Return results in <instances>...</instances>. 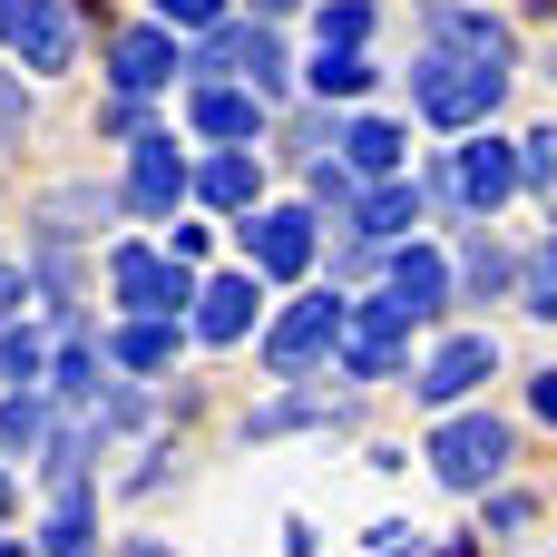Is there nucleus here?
Masks as SVG:
<instances>
[{"mask_svg": "<svg viewBox=\"0 0 557 557\" xmlns=\"http://www.w3.org/2000/svg\"><path fill=\"white\" fill-rule=\"evenodd\" d=\"M499 88H509V78L470 69V59H460V49H441V39H431V49H421V69H411V98H421V117H431V127H480V117L499 108Z\"/></svg>", "mask_w": 557, "mask_h": 557, "instance_id": "1", "label": "nucleus"}, {"mask_svg": "<svg viewBox=\"0 0 557 557\" xmlns=\"http://www.w3.org/2000/svg\"><path fill=\"white\" fill-rule=\"evenodd\" d=\"M431 470H441V490H490V480L509 470V431H499L490 411L441 421V431H431Z\"/></svg>", "mask_w": 557, "mask_h": 557, "instance_id": "2", "label": "nucleus"}, {"mask_svg": "<svg viewBox=\"0 0 557 557\" xmlns=\"http://www.w3.org/2000/svg\"><path fill=\"white\" fill-rule=\"evenodd\" d=\"M117 304L127 313H147V323H176L186 304H196V284H186V264H166V255H147V245H117Z\"/></svg>", "mask_w": 557, "mask_h": 557, "instance_id": "3", "label": "nucleus"}, {"mask_svg": "<svg viewBox=\"0 0 557 557\" xmlns=\"http://www.w3.org/2000/svg\"><path fill=\"white\" fill-rule=\"evenodd\" d=\"M401 343H411V323H401L382 294H372L362 313H343V333H333V352H343L352 382H392V372H401Z\"/></svg>", "mask_w": 557, "mask_h": 557, "instance_id": "4", "label": "nucleus"}, {"mask_svg": "<svg viewBox=\"0 0 557 557\" xmlns=\"http://www.w3.org/2000/svg\"><path fill=\"white\" fill-rule=\"evenodd\" d=\"M0 49L20 69H69L78 59V29H69L59 0H0Z\"/></svg>", "mask_w": 557, "mask_h": 557, "instance_id": "5", "label": "nucleus"}, {"mask_svg": "<svg viewBox=\"0 0 557 557\" xmlns=\"http://www.w3.org/2000/svg\"><path fill=\"white\" fill-rule=\"evenodd\" d=\"M333 333H343V304H333V294H313V304H294V313L264 333V362L294 382V372H313V362L333 352Z\"/></svg>", "mask_w": 557, "mask_h": 557, "instance_id": "6", "label": "nucleus"}, {"mask_svg": "<svg viewBox=\"0 0 557 557\" xmlns=\"http://www.w3.org/2000/svg\"><path fill=\"white\" fill-rule=\"evenodd\" d=\"M490 372H499V343H490V333H450V343L431 352V372H421L411 392H421V401L441 411V401H470V392H480Z\"/></svg>", "mask_w": 557, "mask_h": 557, "instance_id": "7", "label": "nucleus"}, {"mask_svg": "<svg viewBox=\"0 0 557 557\" xmlns=\"http://www.w3.org/2000/svg\"><path fill=\"white\" fill-rule=\"evenodd\" d=\"M245 255H255V274H304L313 264V215L304 206H264L245 225Z\"/></svg>", "mask_w": 557, "mask_h": 557, "instance_id": "8", "label": "nucleus"}, {"mask_svg": "<svg viewBox=\"0 0 557 557\" xmlns=\"http://www.w3.org/2000/svg\"><path fill=\"white\" fill-rule=\"evenodd\" d=\"M196 176H186V157H176V137H137V166H127V206L137 215H176V196H186Z\"/></svg>", "mask_w": 557, "mask_h": 557, "instance_id": "9", "label": "nucleus"}, {"mask_svg": "<svg viewBox=\"0 0 557 557\" xmlns=\"http://www.w3.org/2000/svg\"><path fill=\"white\" fill-rule=\"evenodd\" d=\"M196 69H245V78H255V98H274V88H284V49H274L264 29H206Z\"/></svg>", "mask_w": 557, "mask_h": 557, "instance_id": "10", "label": "nucleus"}, {"mask_svg": "<svg viewBox=\"0 0 557 557\" xmlns=\"http://www.w3.org/2000/svg\"><path fill=\"white\" fill-rule=\"evenodd\" d=\"M441 294H450V264H441L431 245H401V255H392V284H382V304H392L401 323H421V313H441Z\"/></svg>", "mask_w": 557, "mask_h": 557, "instance_id": "11", "label": "nucleus"}, {"mask_svg": "<svg viewBox=\"0 0 557 557\" xmlns=\"http://www.w3.org/2000/svg\"><path fill=\"white\" fill-rule=\"evenodd\" d=\"M245 333H255V274L196 284V343H245Z\"/></svg>", "mask_w": 557, "mask_h": 557, "instance_id": "12", "label": "nucleus"}, {"mask_svg": "<svg viewBox=\"0 0 557 557\" xmlns=\"http://www.w3.org/2000/svg\"><path fill=\"white\" fill-rule=\"evenodd\" d=\"M108 78H117V88H166V78H176V29H127V39L108 49Z\"/></svg>", "mask_w": 557, "mask_h": 557, "instance_id": "13", "label": "nucleus"}, {"mask_svg": "<svg viewBox=\"0 0 557 557\" xmlns=\"http://www.w3.org/2000/svg\"><path fill=\"white\" fill-rule=\"evenodd\" d=\"M509 186H519V147H509V137H470V147H460V196L490 215Z\"/></svg>", "mask_w": 557, "mask_h": 557, "instance_id": "14", "label": "nucleus"}, {"mask_svg": "<svg viewBox=\"0 0 557 557\" xmlns=\"http://www.w3.org/2000/svg\"><path fill=\"white\" fill-rule=\"evenodd\" d=\"M441 49H460L470 69H490V78H509V29H499L490 10H441Z\"/></svg>", "mask_w": 557, "mask_h": 557, "instance_id": "15", "label": "nucleus"}, {"mask_svg": "<svg viewBox=\"0 0 557 557\" xmlns=\"http://www.w3.org/2000/svg\"><path fill=\"white\" fill-rule=\"evenodd\" d=\"M196 127L235 147V137H255V127H264V98H255V88H196Z\"/></svg>", "mask_w": 557, "mask_h": 557, "instance_id": "16", "label": "nucleus"}, {"mask_svg": "<svg viewBox=\"0 0 557 557\" xmlns=\"http://www.w3.org/2000/svg\"><path fill=\"white\" fill-rule=\"evenodd\" d=\"M343 157L392 186V176H401V127H392V117H352V127H343Z\"/></svg>", "mask_w": 557, "mask_h": 557, "instance_id": "17", "label": "nucleus"}, {"mask_svg": "<svg viewBox=\"0 0 557 557\" xmlns=\"http://www.w3.org/2000/svg\"><path fill=\"white\" fill-rule=\"evenodd\" d=\"M352 225H362L372 245H392V235H411V225H421V186H401V176H392L382 196H362V206H352Z\"/></svg>", "mask_w": 557, "mask_h": 557, "instance_id": "18", "label": "nucleus"}, {"mask_svg": "<svg viewBox=\"0 0 557 557\" xmlns=\"http://www.w3.org/2000/svg\"><path fill=\"white\" fill-rule=\"evenodd\" d=\"M196 196H206V206H225V215H245V206H255V157H245V147H225V157L196 176Z\"/></svg>", "mask_w": 557, "mask_h": 557, "instance_id": "19", "label": "nucleus"}, {"mask_svg": "<svg viewBox=\"0 0 557 557\" xmlns=\"http://www.w3.org/2000/svg\"><path fill=\"white\" fill-rule=\"evenodd\" d=\"M88 529H98L88 490H59V509H49V557H88Z\"/></svg>", "mask_w": 557, "mask_h": 557, "instance_id": "20", "label": "nucleus"}, {"mask_svg": "<svg viewBox=\"0 0 557 557\" xmlns=\"http://www.w3.org/2000/svg\"><path fill=\"white\" fill-rule=\"evenodd\" d=\"M313 88H323V98H362V88H372V59H362V49H323V59H313Z\"/></svg>", "mask_w": 557, "mask_h": 557, "instance_id": "21", "label": "nucleus"}, {"mask_svg": "<svg viewBox=\"0 0 557 557\" xmlns=\"http://www.w3.org/2000/svg\"><path fill=\"white\" fill-rule=\"evenodd\" d=\"M166 352H176V323H127V333H117V362H127V372H157Z\"/></svg>", "mask_w": 557, "mask_h": 557, "instance_id": "22", "label": "nucleus"}, {"mask_svg": "<svg viewBox=\"0 0 557 557\" xmlns=\"http://www.w3.org/2000/svg\"><path fill=\"white\" fill-rule=\"evenodd\" d=\"M39 431H49V411H39L29 392H20V401H0V450H10V460H29V450H39Z\"/></svg>", "mask_w": 557, "mask_h": 557, "instance_id": "23", "label": "nucleus"}, {"mask_svg": "<svg viewBox=\"0 0 557 557\" xmlns=\"http://www.w3.org/2000/svg\"><path fill=\"white\" fill-rule=\"evenodd\" d=\"M372 29V0H323V49H362Z\"/></svg>", "mask_w": 557, "mask_h": 557, "instance_id": "24", "label": "nucleus"}, {"mask_svg": "<svg viewBox=\"0 0 557 557\" xmlns=\"http://www.w3.org/2000/svg\"><path fill=\"white\" fill-rule=\"evenodd\" d=\"M304 421H333V401H313V392H294V401H274V411H255V441H274V431H304Z\"/></svg>", "mask_w": 557, "mask_h": 557, "instance_id": "25", "label": "nucleus"}, {"mask_svg": "<svg viewBox=\"0 0 557 557\" xmlns=\"http://www.w3.org/2000/svg\"><path fill=\"white\" fill-rule=\"evenodd\" d=\"M519 294H529V313H548V323H557V235L539 245V255H529V274H519Z\"/></svg>", "mask_w": 557, "mask_h": 557, "instance_id": "26", "label": "nucleus"}, {"mask_svg": "<svg viewBox=\"0 0 557 557\" xmlns=\"http://www.w3.org/2000/svg\"><path fill=\"white\" fill-rule=\"evenodd\" d=\"M519 176L557 196V127H539V137H519Z\"/></svg>", "mask_w": 557, "mask_h": 557, "instance_id": "27", "label": "nucleus"}, {"mask_svg": "<svg viewBox=\"0 0 557 557\" xmlns=\"http://www.w3.org/2000/svg\"><path fill=\"white\" fill-rule=\"evenodd\" d=\"M460 274H470L480 294H499V284H509V255H499L490 235H470V255H460Z\"/></svg>", "mask_w": 557, "mask_h": 557, "instance_id": "28", "label": "nucleus"}, {"mask_svg": "<svg viewBox=\"0 0 557 557\" xmlns=\"http://www.w3.org/2000/svg\"><path fill=\"white\" fill-rule=\"evenodd\" d=\"M0 372H10V382H39V333L10 323V333H0Z\"/></svg>", "mask_w": 557, "mask_h": 557, "instance_id": "29", "label": "nucleus"}, {"mask_svg": "<svg viewBox=\"0 0 557 557\" xmlns=\"http://www.w3.org/2000/svg\"><path fill=\"white\" fill-rule=\"evenodd\" d=\"M20 127H29V88L20 69H0V147H20Z\"/></svg>", "mask_w": 557, "mask_h": 557, "instance_id": "30", "label": "nucleus"}, {"mask_svg": "<svg viewBox=\"0 0 557 557\" xmlns=\"http://www.w3.org/2000/svg\"><path fill=\"white\" fill-rule=\"evenodd\" d=\"M157 20H166V29H215L225 0H157Z\"/></svg>", "mask_w": 557, "mask_h": 557, "instance_id": "31", "label": "nucleus"}, {"mask_svg": "<svg viewBox=\"0 0 557 557\" xmlns=\"http://www.w3.org/2000/svg\"><path fill=\"white\" fill-rule=\"evenodd\" d=\"M313 206H333V215H352L362 196H352V176H343V166H313Z\"/></svg>", "mask_w": 557, "mask_h": 557, "instance_id": "32", "label": "nucleus"}, {"mask_svg": "<svg viewBox=\"0 0 557 557\" xmlns=\"http://www.w3.org/2000/svg\"><path fill=\"white\" fill-rule=\"evenodd\" d=\"M529 401H539V421H557V372H539V392H529Z\"/></svg>", "mask_w": 557, "mask_h": 557, "instance_id": "33", "label": "nucleus"}, {"mask_svg": "<svg viewBox=\"0 0 557 557\" xmlns=\"http://www.w3.org/2000/svg\"><path fill=\"white\" fill-rule=\"evenodd\" d=\"M10 304H20V274H10V264H0V313H10Z\"/></svg>", "mask_w": 557, "mask_h": 557, "instance_id": "34", "label": "nucleus"}, {"mask_svg": "<svg viewBox=\"0 0 557 557\" xmlns=\"http://www.w3.org/2000/svg\"><path fill=\"white\" fill-rule=\"evenodd\" d=\"M127 557H176V548H157V539H137V548H127Z\"/></svg>", "mask_w": 557, "mask_h": 557, "instance_id": "35", "label": "nucleus"}, {"mask_svg": "<svg viewBox=\"0 0 557 557\" xmlns=\"http://www.w3.org/2000/svg\"><path fill=\"white\" fill-rule=\"evenodd\" d=\"M255 10H264V20H274V10H294V0H255Z\"/></svg>", "mask_w": 557, "mask_h": 557, "instance_id": "36", "label": "nucleus"}, {"mask_svg": "<svg viewBox=\"0 0 557 557\" xmlns=\"http://www.w3.org/2000/svg\"><path fill=\"white\" fill-rule=\"evenodd\" d=\"M0 509H10V470H0Z\"/></svg>", "mask_w": 557, "mask_h": 557, "instance_id": "37", "label": "nucleus"}, {"mask_svg": "<svg viewBox=\"0 0 557 557\" xmlns=\"http://www.w3.org/2000/svg\"><path fill=\"white\" fill-rule=\"evenodd\" d=\"M0 557H20V539H0Z\"/></svg>", "mask_w": 557, "mask_h": 557, "instance_id": "38", "label": "nucleus"}]
</instances>
